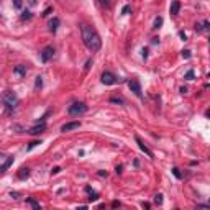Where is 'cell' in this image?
<instances>
[{"instance_id": "1", "label": "cell", "mask_w": 210, "mask_h": 210, "mask_svg": "<svg viewBox=\"0 0 210 210\" xmlns=\"http://www.w3.org/2000/svg\"><path fill=\"white\" fill-rule=\"evenodd\" d=\"M80 33H82V41L87 49H90L92 52H97L100 48H102V40H100L99 33L95 31L94 26L90 25H84L80 26Z\"/></svg>"}, {"instance_id": "5", "label": "cell", "mask_w": 210, "mask_h": 210, "mask_svg": "<svg viewBox=\"0 0 210 210\" xmlns=\"http://www.w3.org/2000/svg\"><path fill=\"white\" fill-rule=\"evenodd\" d=\"M128 87H130V90H131V92L136 95V97H140V99L143 97V94H141V84L138 82L136 79L130 80V82H128Z\"/></svg>"}, {"instance_id": "29", "label": "cell", "mask_w": 210, "mask_h": 210, "mask_svg": "<svg viewBox=\"0 0 210 210\" xmlns=\"http://www.w3.org/2000/svg\"><path fill=\"white\" fill-rule=\"evenodd\" d=\"M61 171H63V169H61L59 166H56V168H52V169H51V174H59Z\"/></svg>"}, {"instance_id": "42", "label": "cell", "mask_w": 210, "mask_h": 210, "mask_svg": "<svg viewBox=\"0 0 210 210\" xmlns=\"http://www.w3.org/2000/svg\"><path fill=\"white\" fill-rule=\"evenodd\" d=\"M36 2H38V0H28V3H30L31 7H33V5H36Z\"/></svg>"}, {"instance_id": "10", "label": "cell", "mask_w": 210, "mask_h": 210, "mask_svg": "<svg viewBox=\"0 0 210 210\" xmlns=\"http://www.w3.org/2000/svg\"><path fill=\"white\" fill-rule=\"evenodd\" d=\"M84 190L89 194V200H90V202H95V200H99V192H95V190L90 187V185H85Z\"/></svg>"}, {"instance_id": "22", "label": "cell", "mask_w": 210, "mask_h": 210, "mask_svg": "<svg viewBox=\"0 0 210 210\" xmlns=\"http://www.w3.org/2000/svg\"><path fill=\"white\" fill-rule=\"evenodd\" d=\"M41 87H43V77H41V76H38L36 82H35V89H41Z\"/></svg>"}, {"instance_id": "44", "label": "cell", "mask_w": 210, "mask_h": 210, "mask_svg": "<svg viewBox=\"0 0 210 210\" xmlns=\"http://www.w3.org/2000/svg\"><path fill=\"white\" fill-rule=\"evenodd\" d=\"M187 92V87H181V94H185Z\"/></svg>"}, {"instance_id": "3", "label": "cell", "mask_w": 210, "mask_h": 210, "mask_svg": "<svg viewBox=\"0 0 210 210\" xmlns=\"http://www.w3.org/2000/svg\"><path fill=\"white\" fill-rule=\"evenodd\" d=\"M85 112H87V105H85L84 102H74L68 107V113L72 115V117H79Z\"/></svg>"}, {"instance_id": "37", "label": "cell", "mask_w": 210, "mask_h": 210, "mask_svg": "<svg viewBox=\"0 0 210 210\" xmlns=\"http://www.w3.org/2000/svg\"><path fill=\"white\" fill-rule=\"evenodd\" d=\"M179 36H181V40H182V41L187 40V36H185V33H184V31H179Z\"/></svg>"}, {"instance_id": "9", "label": "cell", "mask_w": 210, "mask_h": 210, "mask_svg": "<svg viewBox=\"0 0 210 210\" xmlns=\"http://www.w3.org/2000/svg\"><path fill=\"white\" fill-rule=\"evenodd\" d=\"M80 126V122H69V123H64L63 126H61V131L66 133V131H72V130H77Z\"/></svg>"}, {"instance_id": "33", "label": "cell", "mask_w": 210, "mask_h": 210, "mask_svg": "<svg viewBox=\"0 0 210 210\" xmlns=\"http://www.w3.org/2000/svg\"><path fill=\"white\" fill-rule=\"evenodd\" d=\"M141 207H143V208H146V210H150V208H151V204H150V202H143V204H141Z\"/></svg>"}, {"instance_id": "15", "label": "cell", "mask_w": 210, "mask_h": 210, "mask_svg": "<svg viewBox=\"0 0 210 210\" xmlns=\"http://www.w3.org/2000/svg\"><path fill=\"white\" fill-rule=\"evenodd\" d=\"M18 179H28V177H30V169H28V168H21L20 171H18Z\"/></svg>"}, {"instance_id": "34", "label": "cell", "mask_w": 210, "mask_h": 210, "mask_svg": "<svg viewBox=\"0 0 210 210\" xmlns=\"http://www.w3.org/2000/svg\"><path fill=\"white\" fill-rule=\"evenodd\" d=\"M122 169H123V166H122V164H118L117 168H115V173H117V174H122Z\"/></svg>"}, {"instance_id": "11", "label": "cell", "mask_w": 210, "mask_h": 210, "mask_svg": "<svg viewBox=\"0 0 210 210\" xmlns=\"http://www.w3.org/2000/svg\"><path fill=\"white\" fill-rule=\"evenodd\" d=\"M59 18L58 17H54L52 20H49L48 21V30H49L51 33H56V30H58V26H59Z\"/></svg>"}, {"instance_id": "25", "label": "cell", "mask_w": 210, "mask_h": 210, "mask_svg": "<svg viewBox=\"0 0 210 210\" xmlns=\"http://www.w3.org/2000/svg\"><path fill=\"white\" fill-rule=\"evenodd\" d=\"M173 174H174L177 179H182V173L179 171V168H173Z\"/></svg>"}, {"instance_id": "21", "label": "cell", "mask_w": 210, "mask_h": 210, "mask_svg": "<svg viewBox=\"0 0 210 210\" xmlns=\"http://www.w3.org/2000/svg\"><path fill=\"white\" fill-rule=\"evenodd\" d=\"M154 204L156 205H163V194H156L154 195Z\"/></svg>"}, {"instance_id": "6", "label": "cell", "mask_w": 210, "mask_h": 210, "mask_svg": "<svg viewBox=\"0 0 210 210\" xmlns=\"http://www.w3.org/2000/svg\"><path fill=\"white\" fill-rule=\"evenodd\" d=\"M40 56H41V61H43V63H48V61H49L52 56H54V48H52V46H46L45 49L41 51Z\"/></svg>"}, {"instance_id": "2", "label": "cell", "mask_w": 210, "mask_h": 210, "mask_svg": "<svg viewBox=\"0 0 210 210\" xmlns=\"http://www.w3.org/2000/svg\"><path fill=\"white\" fill-rule=\"evenodd\" d=\"M2 102H3L5 110L10 113V112H13L17 108V105L20 103V100H18L15 92H12V90H5V92L2 94Z\"/></svg>"}, {"instance_id": "12", "label": "cell", "mask_w": 210, "mask_h": 210, "mask_svg": "<svg viewBox=\"0 0 210 210\" xmlns=\"http://www.w3.org/2000/svg\"><path fill=\"white\" fill-rule=\"evenodd\" d=\"M13 72L18 74L20 77H23V76H26V66H23V64H18L13 68Z\"/></svg>"}, {"instance_id": "14", "label": "cell", "mask_w": 210, "mask_h": 210, "mask_svg": "<svg viewBox=\"0 0 210 210\" xmlns=\"http://www.w3.org/2000/svg\"><path fill=\"white\" fill-rule=\"evenodd\" d=\"M179 10H181V2L174 0V2L171 3V15H177Z\"/></svg>"}, {"instance_id": "18", "label": "cell", "mask_w": 210, "mask_h": 210, "mask_svg": "<svg viewBox=\"0 0 210 210\" xmlns=\"http://www.w3.org/2000/svg\"><path fill=\"white\" fill-rule=\"evenodd\" d=\"M31 18H33V15H31L30 10H23V13H21V20H31Z\"/></svg>"}, {"instance_id": "41", "label": "cell", "mask_w": 210, "mask_h": 210, "mask_svg": "<svg viewBox=\"0 0 210 210\" xmlns=\"http://www.w3.org/2000/svg\"><path fill=\"white\" fill-rule=\"evenodd\" d=\"M143 58H148V49H146V48H143Z\"/></svg>"}, {"instance_id": "16", "label": "cell", "mask_w": 210, "mask_h": 210, "mask_svg": "<svg viewBox=\"0 0 210 210\" xmlns=\"http://www.w3.org/2000/svg\"><path fill=\"white\" fill-rule=\"evenodd\" d=\"M26 204H30V205H31V207L35 208V210H41V205L38 204L35 199H31V197H28V199H26Z\"/></svg>"}, {"instance_id": "32", "label": "cell", "mask_w": 210, "mask_h": 210, "mask_svg": "<svg viewBox=\"0 0 210 210\" xmlns=\"http://www.w3.org/2000/svg\"><path fill=\"white\" fill-rule=\"evenodd\" d=\"M51 12H52V8H51V7H48V8H46V10H45V12H43V17H48V15H49V13H51Z\"/></svg>"}, {"instance_id": "19", "label": "cell", "mask_w": 210, "mask_h": 210, "mask_svg": "<svg viewBox=\"0 0 210 210\" xmlns=\"http://www.w3.org/2000/svg\"><path fill=\"white\" fill-rule=\"evenodd\" d=\"M184 79H187V80H194V79H195V72H194L192 69L187 71V72H185V76H184Z\"/></svg>"}, {"instance_id": "31", "label": "cell", "mask_w": 210, "mask_h": 210, "mask_svg": "<svg viewBox=\"0 0 210 210\" xmlns=\"http://www.w3.org/2000/svg\"><path fill=\"white\" fill-rule=\"evenodd\" d=\"M90 66H92V59H87V63H85V68H84L85 72H87V71L90 69Z\"/></svg>"}, {"instance_id": "13", "label": "cell", "mask_w": 210, "mask_h": 210, "mask_svg": "<svg viewBox=\"0 0 210 210\" xmlns=\"http://www.w3.org/2000/svg\"><path fill=\"white\" fill-rule=\"evenodd\" d=\"M12 163H13V156H8V159H7V161H5V163H3L2 166H0V174H2V173H5V171H7V169L12 166Z\"/></svg>"}, {"instance_id": "43", "label": "cell", "mask_w": 210, "mask_h": 210, "mask_svg": "<svg viewBox=\"0 0 210 210\" xmlns=\"http://www.w3.org/2000/svg\"><path fill=\"white\" fill-rule=\"evenodd\" d=\"M151 43H153V45H158V43H159V38H153Z\"/></svg>"}, {"instance_id": "28", "label": "cell", "mask_w": 210, "mask_h": 210, "mask_svg": "<svg viewBox=\"0 0 210 210\" xmlns=\"http://www.w3.org/2000/svg\"><path fill=\"white\" fill-rule=\"evenodd\" d=\"M182 58H184V59H189V58H190V51H189V49H184V51H182Z\"/></svg>"}, {"instance_id": "38", "label": "cell", "mask_w": 210, "mask_h": 210, "mask_svg": "<svg viewBox=\"0 0 210 210\" xmlns=\"http://www.w3.org/2000/svg\"><path fill=\"white\" fill-rule=\"evenodd\" d=\"M97 174L100 176V177H107V171H99Z\"/></svg>"}, {"instance_id": "27", "label": "cell", "mask_w": 210, "mask_h": 210, "mask_svg": "<svg viewBox=\"0 0 210 210\" xmlns=\"http://www.w3.org/2000/svg\"><path fill=\"white\" fill-rule=\"evenodd\" d=\"M130 10H131V7L130 5H125L122 8V15H128V13H130Z\"/></svg>"}, {"instance_id": "36", "label": "cell", "mask_w": 210, "mask_h": 210, "mask_svg": "<svg viewBox=\"0 0 210 210\" xmlns=\"http://www.w3.org/2000/svg\"><path fill=\"white\" fill-rule=\"evenodd\" d=\"M120 205H122V204H120V202H118V200H113V202H112V207H113V208H117V207H120Z\"/></svg>"}, {"instance_id": "24", "label": "cell", "mask_w": 210, "mask_h": 210, "mask_svg": "<svg viewBox=\"0 0 210 210\" xmlns=\"http://www.w3.org/2000/svg\"><path fill=\"white\" fill-rule=\"evenodd\" d=\"M161 25H163V18H161V17H156L154 26H153V28H161Z\"/></svg>"}, {"instance_id": "23", "label": "cell", "mask_w": 210, "mask_h": 210, "mask_svg": "<svg viewBox=\"0 0 210 210\" xmlns=\"http://www.w3.org/2000/svg\"><path fill=\"white\" fill-rule=\"evenodd\" d=\"M38 145H41V141H31V143H30V145H28V146H26V151H31V150H33V148H36Z\"/></svg>"}, {"instance_id": "30", "label": "cell", "mask_w": 210, "mask_h": 210, "mask_svg": "<svg viewBox=\"0 0 210 210\" xmlns=\"http://www.w3.org/2000/svg\"><path fill=\"white\" fill-rule=\"evenodd\" d=\"M13 7H15V8H21V0H13Z\"/></svg>"}, {"instance_id": "4", "label": "cell", "mask_w": 210, "mask_h": 210, "mask_svg": "<svg viewBox=\"0 0 210 210\" xmlns=\"http://www.w3.org/2000/svg\"><path fill=\"white\" fill-rule=\"evenodd\" d=\"M100 80H102V84H105V85H113V84H117L120 79H118L115 74L105 71V72H102V76H100Z\"/></svg>"}, {"instance_id": "7", "label": "cell", "mask_w": 210, "mask_h": 210, "mask_svg": "<svg viewBox=\"0 0 210 210\" xmlns=\"http://www.w3.org/2000/svg\"><path fill=\"white\" fill-rule=\"evenodd\" d=\"M46 130V123L45 122H36L35 126H31L30 130H28V133L30 135H40V133H43Z\"/></svg>"}, {"instance_id": "26", "label": "cell", "mask_w": 210, "mask_h": 210, "mask_svg": "<svg viewBox=\"0 0 210 210\" xmlns=\"http://www.w3.org/2000/svg\"><path fill=\"white\" fill-rule=\"evenodd\" d=\"M200 25H202V31H208L210 30V23L207 20H205L204 23H200Z\"/></svg>"}, {"instance_id": "20", "label": "cell", "mask_w": 210, "mask_h": 210, "mask_svg": "<svg viewBox=\"0 0 210 210\" xmlns=\"http://www.w3.org/2000/svg\"><path fill=\"white\" fill-rule=\"evenodd\" d=\"M99 5L103 7V8H108L112 5V0H99Z\"/></svg>"}, {"instance_id": "8", "label": "cell", "mask_w": 210, "mask_h": 210, "mask_svg": "<svg viewBox=\"0 0 210 210\" xmlns=\"http://www.w3.org/2000/svg\"><path fill=\"white\" fill-rule=\"evenodd\" d=\"M135 141H136V145L140 146V150H141L143 153H145V154H146L148 158H153V151H151L150 148H148V146L145 145V143L141 141V138H140V136H135Z\"/></svg>"}, {"instance_id": "35", "label": "cell", "mask_w": 210, "mask_h": 210, "mask_svg": "<svg viewBox=\"0 0 210 210\" xmlns=\"http://www.w3.org/2000/svg\"><path fill=\"white\" fill-rule=\"evenodd\" d=\"M10 197L12 199H20V194L18 192H10Z\"/></svg>"}, {"instance_id": "40", "label": "cell", "mask_w": 210, "mask_h": 210, "mask_svg": "<svg viewBox=\"0 0 210 210\" xmlns=\"http://www.w3.org/2000/svg\"><path fill=\"white\" fill-rule=\"evenodd\" d=\"M197 208H205V210H207V208H210V207H208L207 204H200V205H197Z\"/></svg>"}, {"instance_id": "17", "label": "cell", "mask_w": 210, "mask_h": 210, "mask_svg": "<svg viewBox=\"0 0 210 210\" xmlns=\"http://www.w3.org/2000/svg\"><path fill=\"white\" fill-rule=\"evenodd\" d=\"M110 103H118V105H123L125 103V100L122 97H110Z\"/></svg>"}, {"instance_id": "39", "label": "cell", "mask_w": 210, "mask_h": 210, "mask_svg": "<svg viewBox=\"0 0 210 210\" xmlns=\"http://www.w3.org/2000/svg\"><path fill=\"white\" fill-rule=\"evenodd\" d=\"M195 31H202V25H200V23H195Z\"/></svg>"}]
</instances>
